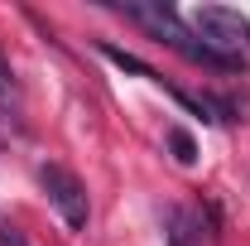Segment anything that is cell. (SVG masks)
I'll use <instances>...</instances> for the list:
<instances>
[{
    "mask_svg": "<svg viewBox=\"0 0 250 246\" xmlns=\"http://www.w3.org/2000/svg\"><path fill=\"white\" fill-rule=\"evenodd\" d=\"M116 10H121L125 20H135L154 44H168L173 53H183V58L197 63V68H217V73H241V68H246V58H231V53L207 49V44L178 20V10H168V5H159V0H125Z\"/></svg>",
    "mask_w": 250,
    "mask_h": 246,
    "instance_id": "6da1fadb",
    "label": "cell"
},
{
    "mask_svg": "<svg viewBox=\"0 0 250 246\" xmlns=\"http://www.w3.org/2000/svg\"><path fill=\"white\" fill-rule=\"evenodd\" d=\"M192 29L202 34L207 49L231 53V58H241V49L250 44V20L241 10H226V5H197L192 10Z\"/></svg>",
    "mask_w": 250,
    "mask_h": 246,
    "instance_id": "7a4b0ae2",
    "label": "cell"
},
{
    "mask_svg": "<svg viewBox=\"0 0 250 246\" xmlns=\"http://www.w3.org/2000/svg\"><path fill=\"white\" fill-rule=\"evenodd\" d=\"M39 188L48 193V203L62 213V222H67L72 232L87 227V217H92V208H87V188H82V179H77L72 169H62V164H39Z\"/></svg>",
    "mask_w": 250,
    "mask_h": 246,
    "instance_id": "3957f363",
    "label": "cell"
},
{
    "mask_svg": "<svg viewBox=\"0 0 250 246\" xmlns=\"http://www.w3.org/2000/svg\"><path fill=\"white\" fill-rule=\"evenodd\" d=\"M164 242L168 246H202V213L173 203V208L164 213Z\"/></svg>",
    "mask_w": 250,
    "mask_h": 246,
    "instance_id": "277c9868",
    "label": "cell"
},
{
    "mask_svg": "<svg viewBox=\"0 0 250 246\" xmlns=\"http://www.w3.org/2000/svg\"><path fill=\"white\" fill-rule=\"evenodd\" d=\"M96 49H101V58H111L116 68H125V73H135V77H149V82H164L149 63H140L135 53H125V49H116V44H96Z\"/></svg>",
    "mask_w": 250,
    "mask_h": 246,
    "instance_id": "5b68a950",
    "label": "cell"
},
{
    "mask_svg": "<svg viewBox=\"0 0 250 246\" xmlns=\"http://www.w3.org/2000/svg\"><path fill=\"white\" fill-rule=\"evenodd\" d=\"M0 111L20 116V82H15V73H10V63H5V53H0Z\"/></svg>",
    "mask_w": 250,
    "mask_h": 246,
    "instance_id": "8992f818",
    "label": "cell"
},
{
    "mask_svg": "<svg viewBox=\"0 0 250 246\" xmlns=\"http://www.w3.org/2000/svg\"><path fill=\"white\" fill-rule=\"evenodd\" d=\"M168 150H173L178 164H192V159H197V140L188 135L183 125H168Z\"/></svg>",
    "mask_w": 250,
    "mask_h": 246,
    "instance_id": "52a82bcc",
    "label": "cell"
},
{
    "mask_svg": "<svg viewBox=\"0 0 250 246\" xmlns=\"http://www.w3.org/2000/svg\"><path fill=\"white\" fill-rule=\"evenodd\" d=\"M0 246H29V237H24V232H20L5 213H0Z\"/></svg>",
    "mask_w": 250,
    "mask_h": 246,
    "instance_id": "ba28073f",
    "label": "cell"
}]
</instances>
